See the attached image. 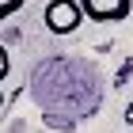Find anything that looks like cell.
I'll use <instances>...</instances> for the list:
<instances>
[{"mask_svg":"<svg viewBox=\"0 0 133 133\" xmlns=\"http://www.w3.org/2000/svg\"><path fill=\"white\" fill-rule=\"evenodd\" d=\"M125 122L133 125V99H129V107H125Z\"/></svg>","mask_w":133,"mask_h":133,"instance_id":"6","label":"cell"},{"mask_svg":"<svg viewBox=\"0 0 133 133\" xmlns=\"http://www.w3.org/2000/svg\"><path fill=\"white\" fill-rule=\"evenodd\" d=\"M0 110H4V88H0Z\"/></svg>","mask_w":133,"mask_h":133,"instance_id":"7","label":"cell"},{"mask_svg":"<svg viewBox=\"0 0 133 133\" xmlns=\"http://www.w3.org/2000/svg\"><path fill=\"white\" fill-rule=\"evenodd\" d=\"M8 72H11V57H8V50L0 46V84L8 80Z\"/></svg>","mask_w":133,"mask_h":133,"instance_id":"4","label":"cell"},{"mask_svg":"<svg viewBox=\"0 0 133 133\" xmlns=\"http://www.w3.org/2000/svg\"><path fill=\"white\" fill-rule=\"evenodd\" d=\"M80 8H84V19L91 23H122L129 19L133 0H80Z\"/></svg>","mask_w":133,"mask_h":133,"instance_id":"2","label":"cell"},{"mask_svg":"<svg viewBox=\"0 0 133 133\" xmlns=\"http://www.w3.org/2000/svg\"><path fill=\"white\" fill-rule=\"evenodd\" d=\"M129 69H133V61H125V65H122V72L114 76V84H118V88H122V84H125V76H129Z\"/></svg>","mask_w":133,"mask_h":133,"instance_id":"5","label":"cell"},{"mask_svg":"<svg viewBox=\"0 0 133 133\" xmlns=\"http://www.w3.org/2000/svg\"><path fill=\"white\" fill-rule=\"evenodd\" d=\"M23 4H27V0H0V23H4V19H11V15H15Z\"/></svg>","mask_w":133,"mask_h":133,"instance_id":"3","label":"cell"},{"mask_svg":"<svg viewBox=\"0 0 133 133\" xmlns=\"http://www.w3.org/2000/svg\"><path fill=\"white\" fill-rule=\"evenodd\" d=\"M42 19L50 27V34H72L84 23V8H80V0H50Z\"/></svg>","mask_w":133,"mask_h":133,"instance_id":"1","label":"cell"}]
</instances>
